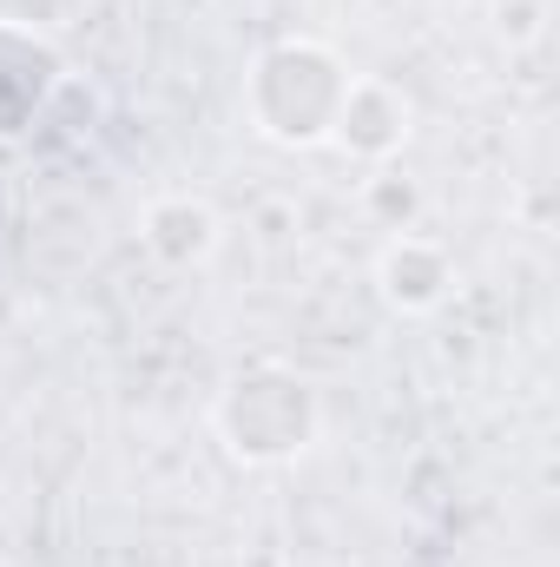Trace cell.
Wrapping results in <instances>:
<instances>
[{"mask_svg":"<svg viewBox=\"0 0 560 567\" xmlns=\"http://www.w3.org/2000/svg\"><path fill=\"white\" fill-rule=\"evenodd\" d=\"M343 60L317 40H278L258 53L251 80H245V113L265 140L278 145H323L343 106Z\"/></svg>","mask_w":560,"mask_h":567,"instance_id":"obj_1","label":"cell"},{"mask_svg":"<svg viewBox=\"0 0 560 567\" xmlns=\"http://www.w3.org/2000/svg\"><path fill=\"white\" fill-rule=\"evenodd\" d=\"M218 435L238 462H290L297 449H310L317 435V396L297 370L283 363H258L245 377L225 383L218 396Z\"/></svg>","mask_w":560,"mask_h":567,"instance_id":"obj_2","label":"cell"},{"mask_svg":"<svg viewBox=\"0 0 560 567\" xmlns=\"http://www.w3.org/2000/svg\"><path fill=\"white\" fill-rule=\"evenodd\" d=\"M330 140L343 145V152H356V158H390L409 140V100L390 80H350Z\"/></svg>","mask_w":560,"mask_h":567,"instance_id":"obj_3","label":"cell"},{"mask_svg":"<svg viewBox=\"0 0 560 567\" xmlns=\"http://www.w3.org/2000/svg\"><path fill=\"white\" fill-rule=\"evenodd\" d=\"M53 80H60L53 47H40L20 27H0V140H13V133L33 126V113L46 106Z\"/></svg>","mask_w":560,"mask_h":567,"instance_id":"obj_4","label":"cell"},{"mask_svg":"<svg viewBox=\"0 0 560 567\" xmlns=\"http://www.w3.org/2000/svg\"><path fill=\"white\" fill-rule=\"evenodd\" d=\"M376 284H383V297H390L396 310H435V303L448 297V284H455V265H448L442 245H428L416 231H396V238L383 245Z\"/></svg>","mask_w":560,"mask_h":567,"instance_id":"obj_5","label":"cell"},{"mask_svg":"<svg viewBox=\"0 0 560 567\" xmlns=\"http://www.w3.org/2000/svg\"><path fill=\"white\" fill-rule=\"evenodd\" d=\"M145 245H152L165 265H198V258L218 245V218H211V205H198V198H185V192L152 198V205H145Z\"/></svg>","mask_w":560,"mask_h":567,"instance_id":"obj_6","label":"cell"},{"mask_svg":"<svg viewBox=\"0 0 560 567\" xmlns=\"http://www.w3.org/2000/svg\"><path fill=\"white\" fill-rule=\"evenodd\" d=\"M80 0H0V27H20V33H40V27H66Z\"/></svg>","mask_w":560,"mask_h":567,"instance_id":"obj_7","label":"cell"}]
</instances>
